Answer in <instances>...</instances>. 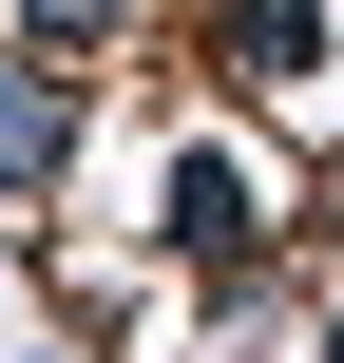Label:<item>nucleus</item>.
<instances>
[{
	"instance_id": "1",
	"label": "nucleus",
	"mask_w": 344,
	"mask_h": 363,
	"mask_svg": "<svg viewBox=\"0 0 344 363\" xmlns=\"http://www.w3.org/2000/svg\"><path fill=\"white\" fill-rule=\"evenodd\" d=\"M153 249H172V287H211V268H287L306 249V153L230 96V115H192L172 153H153Z\"/></svg>"
},
{
	"instance_id": "5",
	"label": "nucleus",
	"mask_w": 344,
	"mask_h": 363,
	"mask_svg": "<svg viewBox=\"0 0 344 363\" xmlns=\"http://www.w3.org/2000/svg\"><path fill=\"white\" fill-rule=\"evenodd\" d=\"M19 19V57H134L153 38V0H0Z\"/></svg>"
},
{
	"instance_id": "2",
	"label": "nucleus",
	"mask_w": 344,
	"mask_h": 363,
	"mask_svg": "<svg viewBox=\"0 0 344 363\" xmlns=\"http://www.w3.org/2000/svg\"><path fill=\"white\" fill-rule=\"evenodd\" d=\"M211 77L268 134H344V0H211Z\"/></svg>"
},
{
	"instance_id": "7",
	"label": "nucleus",
	"mask_w": 344,
	"mask_h": 363,
	"mask_svg": "<svg viewBox=\"0 0 344 363\" xmlns=\"http://www.w3.org/2000/svg\"><path fill=\"white\" fill-rule=\"evenodd\" d=\"M38 363H115V345H38Z\"/></svg>"
},
{
	"instance_id": "3",
	"label": "nucleus",
	"mask_w": 344,
	"mask_h": 363,
	"mask_svg": "<svg viewBox=\"0 0 344 363\" xmlns=\"http://www.w3.org/2000/svg\"><path fill=\"white\" fill-rule=\"evenodd\" d=\"M115 363H326V268L287 249V268H211L153 345H115Z\"/></svg>"
},
{
	"instance_id": "4",
	"label": "nucleus",
	"mask_w": 344,
	"mask_h": 363,
	"mask_svg": "<svg viewBox=\"0 0 344 363\" xmlns=\"http://www.w3.org/2000/svg\"><path fill=\"white\" fill-rule=\"evenodd\" d=\"M77 134H96L77 57H0V211H38V191L77 172Z\"/></svg>"
},
{
	"instance_id": "6",
	"label": "nucleus",
	"mask_w": 344,
	"mask_h": 363,
	"mask_svg": "<svg viewBox=\"0 0 344 363\" xmlns=\"http://www.w3.org/2000/svg\"><path fill=\"white\" fill-rule=\"evenodd\" d=\"M306 268H344V134L306 153Z\"/></svg>"
}]
</instances>
